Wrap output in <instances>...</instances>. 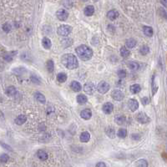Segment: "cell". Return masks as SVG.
Segmentation results:
<instances>
[{"label":"cell","instance_id":"1","mask_svg":"<svg viewBox=\"0 0 167 167\" xmlns=\"http://www.w3.org/2000/svg\"><path fill=\"white\" fill-rule=\"evenodd\" d=\"M61 64L69 70H75L79 66L77 58L72 54H64L61 57Z\"/></svg>","mask_w":167,"mask_h":167},{"label":"cell","instance_id":"2","mask_svg":"<svg viewBox=\"0 0 167 167\" xmlns=\"http://www.w3.org/2000/svg\"><path fill=\"white\" fill-rule=\"evenodd\" d=\"M76 53H77L79 58L82 59L83 61L89 60L93 56V51L92 49L84 44H82L80 46L76 48L75 49Z\"/></svg>","mask_w":167,"mask_h":167},{"label":"cell","instance_id":"3","mask_svg":"<svg viewBox=\"0 0 167 167\" xmlns=\"http://www.w3.org/2000/svg\"><path fill=\"white\" fill-rule=\"evenodd\" d=\"M71 31H72V28L70 27V25H66V24H63L61 26H59L58 28V30H57V32H58V34L60 35V36H68L69 34L71 33Z\"/></svg>","mask_w":167,"mask_h":167},{"label":"cell","instance_id":"4","mask_svg":"<svg viewBox=\"0 0 167 167\" xmlns=\"http://www.w3.org/2000/svg\"><path fill=\"white\" fill-rule=\"evenodd\" d=\"M109 84L108 83H106L105 81H101L100 83H99L97 86V90L99 91L100 94H105L109 90Z\"/></svg>","mask_w":167,"mask_h":167},{"label":"cell","instance_id":"5","mask_svg":"<svg viewBox=\"0 0 167 167\" xmlns=\"http://www.w3.org/2000/svg\"><path fill=\"white\" fill-rule=\"evenodd\" d=\"M136 120L140 124H147L150 122V119L145 113H144V112H140V113L137 114Z\"/></svg>","mask_w":167,"mask_h":167},{"label":"cell","instance_id":"6","mask_svg":"<svg viewBox=\"0 0 167 167\" xmlns=\"http://www.w3.org/2000/svg\"><path fill=\"white\" fill-rule=\"evenodd\" d=\"M84 92L86 93V94L92 95L95 92V90H96V87H95V85L91 82L86 83L84 84Z\"/></svg>","mask_w":167,"mask_h":167},{"label":"cell","instance_id":"7","mask_svg":"<svg viewBox=\"0 0 167 167\" xmlns=\"http://www.w3.org/2000/svg\"><path fill=\"white\" fill-rule=\"evenodd\" d=\"M111 96L114 99L117 100V101H121V100H123L124 98H125V94H124V93L122 91H120V90L115 89L112 92Z\"/></svg>","mask_w":167,"mask_h":167},{"label":"cell","instance_id":"8","mask_svg":"<svg viewBox=\"0 0 167 167\" xmlns=\"http://www.w3.org/2000/svg\"><path fill=\"white\" fill-rule=\"evenodd\" d=\"M56 16L60 21H65L67 18H68L69 13L68 12L64 10V9H59L56 13Z\"/></svg>","mask_w":167,"mask_h":167},{"label":"cell","instance_id":"9","mask_svg":"<svg viewBox=\"0 0 167 167\" xmlns=\"http://www.w3.org/2000/svg\"><path fill=\"white\" fill-rule=\"evenodd\" d=\"M128 104H129V108H130V110L133 112L136 111L138 108H139V103H138L137 100L135 99H130L129 100Z\"/></svg>","mask_w":167,"mask_h":167},{"label":"cell","instance_id":"10","mask_svg":"<svg viewBox=\"0 0 167 167\" xmlns=\"http://www.w3.org/2000/svg\"><path fill=\"white\" fill-rule=\"evenodd\" d=\"M113 109H114L113 104L109 103V102H107V103L104 104L103 105V107H102V110H103L104 113L106 114H111L112 111H113Z\"/></svg>","mask_w":167,"mask_h":167},{"label":"cell","instance_id":"11","mask_svg":"<svg viewBox=\"0 0 167 167\" xmlns=\"http://www.w3.org/2000/svg\"><path fill=\"white\" fill-rule=\"evenodd\" d=\"M80 116H81V118L84 119V120H89V119L91 118L92 112H91V110H90L89 109H83V110L81 111Z\"/></svg>","mask_w":167,"mask_h":167},{"label":"cell","instance_id":"12","mask_svg":"<svg viewBox=\"0 0 167 167\" xmlns=\"http://www.w3.org/2000/svg\"><path fill=\"white\" fill-rule=\"evenodd\" d=\"M107 17H108L109 19L110 20H115L117 18L119 17V13L117 10H114V9H112V10H109L107 13Z\"/></svg>","mask_w":167,"mask_h":167},{"label":"cell","instance_id":"13","mask_svg":"<svg viewBox=\"0 0 167 167\" xmlns=\"http://www.w3.org/2000/svg\"><path fill=\"white\" fill-rule=\"evenodd\" d=\"M105 134L107 135V136L111 138V139H114L115 137V130L112 126H108L105 129Z\"/></svg>","mask_w":167,"mask_h":167},{"label":"cell","instance_id":"14","mask_svg":"<svg viewBox=\"0 0 167 167\" xmlns=\"http://www.w3.org/2000/svg\"><path fill=\"white\" fill-rule=\"evenodd\" d=\"M114 121H115V123L118 124L119 125H122L125 123L126 118L123 114H119V115H116L114 117Z\"/></svg>","mask_w":167,"mask_h":167},{"label":"cell","instance_id":"15","mask_svg":"<svg viewBox=\"0 0 167 167\" xmlns=\"http://www.w3.org/2000/svg\"><path fill=\"white\" fill-rule=\"evenodd\" d=\"M84 13L86 16H92L94 13V7L93 5H88L84 9Z\"/></svg>","mask_w":167,"mask_h":167},{"label":"cell","instance_id":"16","mask_svg":"<svg viewBox=\"0 0 167 167\" xmlns=\"http://www.w3.org/2000/svg\"><path fill=\"white\" fill-rule=\"evenodd\" d=\"M70 88L73 91L80 92L81 90V84L79 82H77V81H73V82L70 84Z\"/></svg>","mask_w":167,"mask_h":167},{"label":"cell","instance_id":"17","mask_svg":"<svg viewBox=\"0 0 167 167\" xmlns=\"http://www.w3.org/2000/svg\"><path fill=\"white\" fill-rule=\"evenodd\" d=\"M26 120H27V117L25 115H23V114H20V115H18L15 119V123L17 125H23V124H24L26 122Z\"/></svg>","mask_w":167,"mask_h":167},{"label":"cell","instance_id":"18","mask_svg":"<svg viewBox=\"0 0 167 167\" xmlns=\"http://www.w3.org/2000/svg\"><path fill=\"white\" fill-rule=\"evenodd\" d=\"M90 140V135L89 132L87 131H84L80 135V141L84 142V143H86Z\"/></svg>","mask_w":167,"mask_h":167},{"label":"cell","instance_id":"19","mask_svg":"<svg viewBox=\"0 0 167 167\" xmlns=\"http://www.w3.org/2000/svg\"><path fill=\"white\" fill-rule=\"evenodd\" d=\"M42 44L45 49H49L52 46V43L50 41V39L46 37L42 39Z\"/></svg>","mask_w":167,"mask_h":167},{"label":"cell","instance_id":"20","mask_svg":"<svg viewBox=\"0 0 167 167\" xmlns=\"http://www.w3.org/2000/svg\"><path fill=\"white\" fill-rule=\"evenodd\" d=\"M143 32H144L145 34L148 37H152L154 33L153 28L151 27H149V26H145V27L143 28Z\"/></svg>","mask_w":167,"mask_h":167},{"label":"cell","instance_id":"21","mask_svg":"<svg viewBox=\"0 0 167 167\" xmlns=\"http://www.w3.org/2000/svg\"><path fill=\"white\" fill-rule=\"evenodd\" d=\"M76 99H77L78 103L80 104H84L87 103V101H88L87 97L85 96L84 94H79L78 96H77V98H76Z\"/></svg>","mask_w":167,"mask_h":167},{"label":"cell","instance_id":"22","mask_svg":"<svg viewBox=\"0 0 167 167\" xmlns=\"http://www.w3.org/2000/svg\"><path fill=\"white\" fill-rule=\"evenodd\" d=\"M136 44H137V42H136V40H135V39H129L126 40L125 46L128 47L129 49H133L134 47H135Z\"/></svg>","mask_w":167,"mask_h":167},{"label":"cell","instance_id":"23","mask_svg":"<svg viewBox=\"0 0 167 167\" xmlns=\"http://www.w3.org/2000/svg\"><path fill=\"white\" fill-rule=\"evenodd\" d=\"M130 90L132 94H137V93L140 92V90H141V87H140V85L138 84H133V85H131L130 86Z\"/></svg>","mask_w":167,"mask_h":167},{"label":"cell","instance_id":"24","mask_svg":"<svg viewBox=\"0 0 167 167\" xmlns=\"http://www.w3.org/2000/svg\"><path fill=\"white\" fill-rule=\"evenodd\" d=\"M34 98L38 100V101L42 104H44L45 102H46V99H45L44 95L42 94L41 93H39V92L36 93V94H34Z\"/></svg>","mask_w":167,"mask_h":167},{"label":"cell","instance_id":"25","mask_svg":"<svg viewBox=\"0 0 167 167\" xmlns=\"http://www.w3.org/2000/svg\"><path fill=\"white\" fill-rule=\"evenodd\" d=\"M5 93L7 95H8V96H13V95H14L17 93V90L14 86H9L6 89Z\"/></svg>","mask_w":167,"mask_h":167},{"label":"cell","instance_id":"26","mask_svg":"<svg viewBox=\"0 0 167 167\" xmlns=\"http://www.w3.org/2000/svg\"><path fill=\"white\" fill-rule=\"evenodd\" d=\"M67 78L68 76L65 73H59L58 75H57V80H58L59 82L60 83H64L67 80Z\"/></svg>","mask_w":167,"mask_h":167},{"label":"cell","instance_id":"27","mask_svg":"<svg viewBox=\"0 0 167 167\" xmlns=\"http://www.w3.org/2000/svg\"><path fill=\"white\" fill-rule=\"evenodd\" d=\"M37 155H38V157H39L40 160H42V161H46L48 159V154L45 151H44V150H39Z\"/></svg>","mask_w":167,"mask_h":167},{"label":"cell","instance_id":"28","mask_svg":"<svg viewBox=\"0 0 167 167\" xmlns=\"http://www.w3.org/2000/svg\"><path fill=\"white\" fill-rule=\"evenodd\" d=\"M130 52L129 51V50L126 49V48L124 46L120 49V54L121 56L123 57V58H127V57L130 56Z\"/></svg>","mask_w":167,"mask_h":167},{"label":"cell","instance_id":"29","mask_svg":"<svg viewBox=\"0 0 167 167\" xmlns=\"http://www.w3.org/2000/svg\"><path fill=\"white\" fill-rule=\"evenodd\" d=\"M128 66H129V68L133 71L137 70L138 69H139V64H138L136 62H129Z\"/></svg>","mask_w":167,"mask_h":167},{"label":"cell","instance_id":"30","mask_svg":"<svg viewBox=\"0 0 167 167\" xmlns=\"http://www.w3.org/2000/svg\"><path fill=\"white\" fill-rule=\"evenodd\" d=\"M47 69H48V70H49V73H52L54 71V62L51 60V59L48 60V62H47Z\"/></svg>","mask_w":167,"mask_h":167},{"label":"cell","instance_id":"31","mask_svg":"<svg viewBox=\"0 0 167 167\" xmlns=\"http://www.w3.org/2000/svg\"><path fill=\"white\" fill-rule=\"evenodd\" d=\"M140 52L142 55H146V54L150 52V48L146 46V45H143V46L140 48Z\"/></svg>","mask_w":167,"mask_h":167},{"label":"cell","instance_id":"32","mask_svg":"<svg viewBox=\"0 0 167 167\" xmlns=\"http://www.w3.org/2000/svg\"><path fill=\"white\" fill-rule=\"evenodd\" d=\"M117 135H118V136L120 138H125L126 135H127V130L125 129H120Z\"/></svg>","mask_w":167,"mask_h":167},{"label":"cell","instance_id":"33","mask_svg":"<svg viewBox=\"0 0 167 167\" xmlns=\"http://www.w3.org/2000/svg\"><path fill=\"white\" fill-rule=\"evenodd\" d=\"M137 167H148V163L145 160H139L136 162Z\"/></svg>","mask_w":167,"mask_h":167},{"label":"cell","instance_id":"34","mask_svg":"<svg viewBox=\"0 0 167 167\" xmlns=\"http://www.w3.org/2000/svg\"><path fill=\"white\" fill-rule=\"evenodd\" d=\"M126 75H127V74H126L125 70H120L118 71V76H119V78H120V80H123V79H125L126 77Z\"/></svg>","mask_w":167,"mask_h":167},{"label":"cell","instance_id":"35","mask_svg":"<svg viewBox=\"0 0 167 167\" xmlns=\"http://www.w3.org/2000/svg\"><path fill=\"white\" fill-rule=\"evenodd\" d=\"M9 160V156L7 154H3L1 156H0V161L3 162V163H6L8 162Z\"/></svg>","mask_w":167,"mask_h":167},{"label":"cell","instance_id":"36","mask_svg":"<svg viewBox=\"0 0 167 167\" xmlns=\"http://www.w3.org/2000/svg\"><path fill=\"white\" fill-rule=\"evenodd\" d=\"M16 53H17V52H13V54L8 53L6 54V55H4V59H5L7 61H11L12 59H13V56L15 55Z\"/></svg>","mask_w":167,"mask_h":167},{"label":"cell","instance_id":"37","mask_svg":"<svg viewBox=\"0 0 167 167\" xmlns=\"http://www.w3.org/2000/svg\"><path fill=\"white\" fill-rule=\"evenodd\" d=\"M3 30L5 31V32H9L11 30V25L9 23H4L3 25Z\"/></svg>","mask_w":167,"mask_h":167},{"label":"cell","instance_id":"38","mask_svg":"<svg viewBox=\"0 0 167 167\" xmlns=\"http://www.w3.org/2000/svg\"><path fill=\"white\" fill-rule=\"evenodd\" d=\"M141 102L142 104H144V105H146V104H148L150 103V100H149V98L148 97H144L141 99Z\"/></svg>","mask_w":167,"mask_h":167},{"label":"cell","instance_id":"39","mask_svg":"<svg viewBox=\"0 0 167 167\" xmlns=\"http://www.w3.org/2000/svg\"><path fill=\"white\" fill-rule=\"evenodd\" d=\"M131 137H132V139H135L136 140H139L140 138V135H138V134H133L132 135H131Z\"/></svg>","mask_w":167,"mask_h":167},{"label":"cell","instance_id":"40","mask_svg":"<svg viewBox=\"0 0 167 167\" xmlns=\"http://www.w3.org/2000/svg\"><path fill=\"white\" fill-rule=\"evenodd\" d=\"M95 167H107L106 165L104 163V162H99V163L96 164Z\"/></svg>","mask_w":167,"mask_h":167},{"label":"cell","instance_id":"41","mask_svg":"<svg viewBox=\"0 0 167 167\" xmlns=\"http://www.w3.org/2000/svg\"><path fill=\"white\" fill-rule=\"evenodd\" d=\"M63 3H64V7L65 8H70V7H69V4H71V3H73L72 2H70V1H65V2H63Z\"/></svg>","mask_w":167,"mask_h":167},{"label":"cell","instance_id":"42","mask_svg":"<svg viewBox=\"0 0 167 167\" xmlns=\"http://www.w3.org/2000/svg\"><path fill=\"white\" fill-rule=\"evenodd\" d=\"M1 145H3V147L5 148V149L8 150H10V151H12V150H13V149H12L11 147H9V145H5V144H3V143H1Z\"/></svg>","mask_w":167,"mask_h":167},{"label":"cell","instance_id":"43","mask_svg":"<svg viewBox=\"0 0 167 167\" xmlns=\"http://www.w3.org/2000/svg\"><path fill=\"white\" fill-rule=\"evenodd\" d=\"M161 3L163 4V5L165 6V7H166V1H161Z\"/></svg>","mask_w":167,"mask_h":167}]
</instances>
